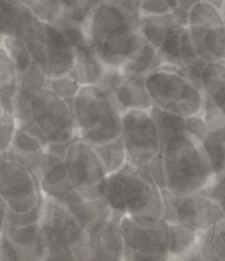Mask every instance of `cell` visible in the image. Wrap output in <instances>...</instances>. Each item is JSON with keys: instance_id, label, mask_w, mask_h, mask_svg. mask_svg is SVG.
<instances>
[{"instance_id": "cell-1", "label": "cell", "mask_w": 225, "mask_h": 261, "mask_svg": "<svg viewBox=\"0 0 225 261\" xmlns=\"http://www.w3.org/2000/svg\"><path fill=\"white\" fill-rule=\"evenodd\" d=\"M81 27L90 48L107 69H121L146 41L139 16L123 0H97Z\"/></svg>"}, {"instance_id": "cell-2", "label": "cell", "mask_w": 225, "mask_h": 261, "mask_svg": "<svg viewBox=\"0 0 225 261\" xmlns=\"http://www.w3.org/2000/svg\"><path fill=\"white\" fill-rule=\"evenodd\" d=\"M165 191L187 196L203 191L215 175L202 142L187 133L168 139L162 146Z\"/></svg>"}, {"instance_id": "cell-3", "label": "cell", "mask_w": 225, "mask_h": 261, "mask_svg": "<svg viewBox=\"0 0 225 261\" xmlns=\"http://www.w3.org/2000/svg\"><path fill=\"white\" fill-rule=\"evenodd\" d=\"M77 138L90 146L121 137L122 114L110 94L97 85H81L73 98Z\"/></svg>"}, {"instance_id": "cell-4", "label": "cell", "mask_w": 225, "mask_h": 261, "mask_svg": "<svg viewBox=\"0 0 225 261\" xmlns=\"http://www.w3.org/2000/svg\"><path fill=\"white\" fill-rule=\"evenodd\" d=\"M46 240L45 260H89V235L59 200L43 195L40 220Z\"/></svg>"}, {"instance_id": "cell-5", "label": "cell", "mask_w": 225, "mask_h": 261, "mask_svg": "<svg viewBox=\"0 0 225 261\" xmlns=\"http://www.w3.org/2000/svg\"><path fill=\"white\" fill-rule=\"evenodd\" d=\"M145 85L152 105L176 116L202 114L204 94L180 70L160 66L145 77Z\"/></svg>"}, {"instance_id": "cell-6", "label": "cell", "mask_w": 225, "mask_h": 261, "mask_svg": "<svg viewBox=\"0 0 225 261\" xmlns=\"http://www.w3.org/2000/svg\"><path fill=\"white\" fill-rule=\"evenodd\" d=\"M24 41L33 63L48 80L73 72L74 48L61 27L36 19L25 33Z\"/></svg>"}, {"instance_id": "cell-7", "label": "cell", "mask_w": 225, "mask_h": 261, "mask_svg": "<svg viewBox=\"0 0 225 261\" xmlns=\"http://www.w3.org/2000/svg\"><path fill=\"white\" fill-rule=\"evenodd\" d=\"M119 227L123 260H168V223L164 219L125 215Z\"/></svg>"}, {"instance_id": "cell-8", "label": "cell", "mask_w": 225, "mask_h": 261, "mask_svg": "<svg viewBox=\"0 0 225 261\" xmlns=\"http://www.w3.org/2000/svg\"><path fill=\"white\" fill-rule=\"evenodd\" d=\"M32 118L46 141V145L70 143L77 139L72 106L45 86L31 96Z\"/></svg>"}, {"instance_id": "cell-9", "label": "cell", "mask_w": 225, "mask_h": 261, "mask_svg": "<svg viewBox=\"0 0 225 261\" xmlns=\"http://www.w3.org/2000/svg\"><path fill=\"white\" fill-rule=\"evenodd\" d=\"M185 28L192 45L207 63L225 64V23L221 11L208 2H195Z\"/></svg>"}, {"instance_id": "cell-10", "label": "cell", "mask_w": 225, "mask_h": 261, "mask_svg": "<svg viewBox=\"0 0 225 261\" xmlns=\"http://www.w3.org/2000/svg\"><path fill=\"white\" fill-rule=\"evenodd\" d=\"M64 163L72 189L79 196L89 200L102 198L107 172L93 146L74 139L66 149Z\"/></svg>"}, {"instance_id": "cell-11", "label": "cell", "mask_w": 225, "mask_h": 261, "mask_svg": "<svg viewBox=\"0 0 225 261\" xmlns=\"http://www.w3.org/2000/svg\"><path fill=\"white\" fill-rule=\"evenodd\" d=\"M121 138L127 163L145 167L162 151V143L149 110H127L122 114Z\"/></svg>"}, {"instance_id": "cell-12", "label": "cell", "mask_w": 225, "mask_h": 261, "mask_svg": "<svg viewBox=\"0 0 225 261\" xmlns=\"http://www.w3.org/2000/svg\"><path fill=\"white\" fill-rule=\"evenodd\" d=\"M163 202V219L165 222L178 223L198 233L225 218L221 208L203 191L187 196H175L164 190Z\"/></svg>"}, {"instance_id": "cell-13", "label": "cell", "mask_w": 225, "mask_h": 261, "mask_svg": "<svg viewBox=\"0 0 225 261\" xmlns=\"http://www.w3.org/2000/svg\"><path fill=\"white\" fill-rule=\"evenodd\" d=\"M123 199L126 215L163 218V191L145 167H132L126 163Z\"/></svg>"}, {"instance_id": "cell-14", "label": "cell", "mask_w": 225, "mask_h": 261, "mask_svg": "<svg viewBox=\"0 0 225 261\" xmlns=\"http://www.w3.org/2000/svg\"><path fill=\"white\" fill-rule=\"evenodd\" d=\"M139 30L143 39L155 48L164 66H170L183 72V64L180 59V39L185 25L179 23L174 13L140 16Z\"/></svg>"}, {"instance_id": "cell-15", "label": "cell", "mask_w": 225, "mask_h": 261, "mask_svg": "<svg viewBox=\"0 0 225 261\" xmlns=\"http://www.w3.org/2000/svg\"><path fill=\"white\" fill-rule=\"evenodd\" d=\"M0 195L10 211L33 208L41 198L37 176L19 163L4 159L0 163Z\"/></svg>"}, {"instance_id": "cell-16", "label": "cell", "mask_w": 225, "mask_h": 261, "mask_svg": "<svg viewBox=\"0 0 225 261\" xmlns=\"http://www.w3.org/2000/svg\"><path fill=\"white\" fill-rule=\"evenodd\" d=\"M97 86L110 94L122 112L149 110L152 106L151 98L146 89L145 76L126 74L119 69L106 68Z\"/></svg>"}, {"instance_id": "cell-17", "label": "cell", "mask_w": 225, "mask_h": 261, "mask_svg": "<svg viewBox=\"0 0 225 261\" xmlns=\"http://www.w3.org/2000/svg\"><path fill=\"white\" fill-rule=\"evenodd\" d=\"M46 240L40 223L28 227L3 225L0 260H45Z\"/></svg>"}, {"instance_id": "cell-18", "label": "cell", "mask_w": 225, "mask_h": 261, "mask_svg": "<svg viewBox=\"0 0 225 261\" xmlns=\"http://www.w3.org/2000/svg\"><path fill=\"white\" fill-rule=\"evenodd\" d=\"M63 30L72 40L74 48V68L70 74L79 85H97L102 79L106 68L86 41L82 27L66 25L63 27Z\"/></svg>"}, {"instance_id": "cell-19", "label": "cell", "mask_w": 225, "mask_h": 261, "mask_svg": "<svg viewBox=\"0 0 225 261\" xmlns=\"http://www.w3.org/2000/svg\"><path fill=\"white\" fill-rule=\"evenodd\" d=\"M57 200L70 212L79 227L88 233L112 218L111 210L103 198L89 200L72 190Z\"/></svg>"}, {"instance_id": "cell-20", "label": "cell", "mask_w": 225, "mask_h": 261, "mask_svg": "<svg viewBox=\"0 0 225 261\" xmlns=\"http://www.w3.org/2000/svg\"><path fill=\"white\" fill-rule=\"evenodd\" d=\"M121 219L112 216L109 222L89 232V260H123V239Z\"/></svg>"}, {"instance_id": "cell-21", "label": "cell", "mask_w": 225, "mask_h": 261, "mask_svg": "<svg viewBox=\"0 0 225 261\" xmlns=\"http://www.w3.org/2000/svg\"><path fill=\"white\" fill-rule=\"evenodd\" d=\"M37 180L40 192L56 200L73 190L66 174L64 159L49 151H44L41 156Z\"/></svg>"}, {"instance_id": "cell-22", "label": "cell", "mask_w": 225, "mask_h": 261, "mask_svg": "<svg viewBox=\"0 0 225 261\" xmlns=\"http://www.w3.org/2000/svg\"><path fill=\"white\" fill-rule=\"evenodd\" d=\"M45 145L31 133L16 127L12 142L6 152V159L19 163L37 176Z\"/></svg>"}, {"instance_id": "cell-23", "label": "cell", "mask_w": 225, "mask_h": 261, "mask_svg": "<svg viewBox=\"0 0 225 261\" xmlns=\"http://www.w3.org/2000/svg\"><path fill=\"white\" fill-rule=\"evenodd\" d=\"M37 17L19 0H0V40L3 37H25Z\"/></svg>"}, {"instance_id": "cell-24", "label": "cell", "mask_w": 225, "mask_h": 261, "mask_svg": "<svg viewBox=\"0 0 225 261\" xmlns=\"http://www.w3.org/2000/svg\"><path fill=\"white\" fill-rule=\"evenodd\" d=\"M192 260H225V218L199 233Z\"/></svg>"}, {"instance_id": "cell-25", "label": "cell", "mask_w": 225, "mask_h": 261, "mask_svg": "<svg viewBox=\"0 0 225 261\" xmlns=\"http://www.w3.org/2000/svg\"><path fill=\"white\" fill-rule=\"evenodd\" d=\"M202 90L205 98L225 116V64L207 63L202 72Z\"/></svg>"}, {"instance_id": "cell-26", "label": "cell", "mask_w": 225, "mask_h": 261, "mask_svg": "<svg viewBox=\"0 0 225 261\" xmlns=\"http://www.w3.org/2000/svg\"><path fill=\"white\" fill-rule=\"evenodd\" d=\"M199 233L178 223H168V260H192L198 247Z\"/></svg>"}, {"instance_id": "cell-27", "label": "cell", "mask_w": 225, "mask_h": 261, "mask_svg": "<svg viewBox=\"0 0 225 261\" xmlns=\"http://www.w3.org/2000/svg\"><path fill=\"white\" fill-rule=\"evenodd\" d=\"M17 90V72L2 44H0V99L4 110L13 114V99Z\"/></svg>"}, {"instance_id": "cell-28", "label": "cell", "mask_w": 225, "mask_h": 261, "mask_svg": "<svg viewBox=\"0 0 225 261\" xmlns=\"http://www.w3.org/2000/svg\"><path fill=\"white\" fill-rule=\"evenodd\" d=\"M164 66L162 59L158 55L156 49L150 45L147 41L139 48L138 52L121 68V72L126 74H136V76H147L150 72Z\"/></svg>"}, {"instance_id": "cell-29", "label": "cell", "mask_w": 225, "mask_h": 261, "mask_svg": "<svg viewBox=\"0 0 225 261\" xmlns=\"http://www.w3.org/2000/svg\"><path fill=\"white\" fill-rule=\"evenodd\" d=\"M180 59H182L183 72L185 76L202 89V72L207 61L199 55L195 46L192 45L187 28L180 39Z\"/></svg>"}, {"instance_id": "cell-30", "label": "cell", "mask_w": 225, "mask_h": 261, "mask_svg": "<svg viewBox=\"0 0 225 261\" xmlns=\"http://www.w3.org/2000/svg\"><path fill=\"white\" fill-rule=\"evenodd\" d=\"M150 116L155 123L162 146L168 139L185 133V117L176 116L152 105L149 109Z\"/></svg>"}, {"instance_id": "cell-31", "label": "cell", "mask_w": 225, "mask_h": 261, "mask_svg": "<svg viewBox=\"0 0 225 261\" xmlns=\"http://www.w3.org/2000/svg\"><path fill=\"white\" fill-rule=\"evenodd\" d=\"M126 166V165H125ZM125 166L118 171L106 176L102 198L109 204L112 216L121 219L126 215L125 199H123V178H125Z\"/></svg>"}, {"instance_id": "cell-32", "label": "cell", "mask_w": 225, "mask_h": 261, "mask_svg": "<svg viewBox=\"0 0 225 261\" xmlns=\"http://www.w3.org/2000/svg\"><path fill=\"white\" fill-rule=\"evenodd\" d=\"M93 149H94L99 161L105 167L107 175L121 170L127 163L125 145H123V141L121 137L109 141V142L93 146Z\"/></svg>"}, {"instance_id": "cell-33", "label": "cell", "mask_w": 225, "mask_h": 261, "mask_svg": "<svg viewBox=\"0 0 225 261\" xmlns=\"http://www.w3.org/2000/svg\"><path fill=\"white\" fill-rule=\"evenodd\" d=\"M0 44L7 50V53L10 55L11 60L15 64L17 77L24 74L32 66L33 60L31 57L28 46H26L25 41L23 39H19V37H3L0 40Z\"/></svg>"}, {"instance_id": "cell-34", "label": "cell", "mask_w": 225, "mask_h": 261, "mask_svg": "<svg viewBox=\"0 0 225 261\" xmlns=\"http://www.w3.org/2000/svg\"><path fill=\"white\" fill-rule=\"evenodd\" d=\"M79 86L81 85L77 83V80L70 73L48 80V88L70 106H72L73 98L76 97L77 92L79 90Z\"/></svg>"}, {"instance_id": "cell-35", "label": "cell", "mask_w": 225, "mask_h": 261, "mask_svg": "<svg viewBox=\"0 0 225 261\" xmlns=\"http://www.w3.org/2000/svg\"><path fill=\"white\" fill-rule=\"evenodd\" d=\"M41 216H43V194H41V198H40L39 203L33 208L28 210V211L13 212L8 210L4 224H8L11 227H16V228L28 227V225L40 223Z\"/></svg>"}, {"instance_id": "cell-36", "label": "cell", "mask_w": 225, "mask_h": 261, "mask_svg": "<svg viewBox=\"0 0 225 261\" xmlns=\"http://www.w3.org/2000/svg\"><path fill=\"white\" fill-rule=\"evenodd\" d=\"M140 16L164 15L175 10L176 0H136Z\"/></svg>"}, {"instance_id": "cell-37", "label": "cell", "mask_w": 225, "mask_h": 261, "mask_svg": "<svg viewBox=\"0 0 225 261\" xmlns=\"http://www.w3.org/2000/svg\"><path fill=\"white\" fill-rule=\"evenodd\" d=\"M17 86H21L24 89L30 90V92H36L48 86V79L43 74V72L37 68L35 63L32 64L30 69L26 70L24 74L17 77Z\"/></svg>"}, {"instance_id": "cell-38", "label": "cell", "mask_w": 225, "mask_h": 261, "mask_svg": "<svg viewBox=\"0 0 225 261\" xmlns=\"http://www.w3.org/2000/svg\"><path fill=\"white\" fill-rule=\"evenodd\" d=\"M203 192L221 208L225 215V169L213 175L211 183L203 190Z\"/></svg>"}, {"instance_id": "cell-39", "label": "cell", "mask_w": 225, "mask_h": 261, "mask_svg": "<svg viewBox=\"0 0 225 261\" xmlns=\"http://www.w3.org/2000/svg\"><path fill=\"white\" fill-rule=\"evenodd\" d=\"M69 13L70 19L76 25H81L86 13L89 12L92 6L97 0H61Z\"/></svg>"}, {"instance_id": "cell-40", "label": "cell", "mask_w": 225, "mask_h": 261, "mask_svg": "<svg viewBox=\"0 0 225 261\" xmlns=\"http://www.w3.org/2000/svg\"><path fill=\"white\" fill-rule=\"evenodd\" d=\"M16 121L12 113L6 112L3 118V125L0 126V155H6L7 150L12 142L13 134L16 130Z\"/></svg>"}, {"instance_id": "cell-41", "label": "cell", "mask_w": 225, "mask_h": 261, "mask_svg": "<svg viewBox=\"0 0 225 261\" xmlns=\"http://www.w3.org/2000/svg\"><path fill=\"white\" fill-rule=\"evenodd\" d=\"M145 169L150 172V175L155 180L159 189L164 191L165 182H164V170H163V161H162V152H159L155 158L152 159L149 165L145 166Z\"/></svg>"}, {"instance_id": "cell-42", "label": "cell", "mask_w": 225, "mask_h": 261, "mask_svg": "<svg viewBox=\"0 0 225 261\" xmlns=\"http://www.w3.org/2000/svg\"><path fill=\"white\" fill-rule=\"evenodd\" d=\"M7 211H8V208H7L6 202H4V199L0 195V233H2V229H3L4 222H6Z\"/></svg>"}, {"instance_id": "cell-43", "label": "cell", "mask_w": 225, "mask_h": 261, "mask_svg": "<svg viewBox=\"0 0 225 261\" xmlns=\"http://www.w3.org/2000/svg\"><path fill=\"white\" fill-rule=\"evenodd\" d=\"M196 2H199V0H196ZM200 2H208V3L213 4V6H215L216 8H218V10L221 11V8H222V6H224L225 0H200Z\"/></svg>"}, {"instance_id": "cell-44", "label": "cell", "mask_w": 225, "mask_h": 261, "mask_svg": "<svg viewBox=\"0 0 225 261\" xmlns=\"http://www.w3.org/2000/svg\"><path fill=\"white\" fill-rule=\"evenodd\" d=\"M4 114H6V110H4L3 102H2V99H0V126L3 125V118Z\"/></svg>"}, {"instance_id": "cell-45", "label": "cell", "mask_w": 225, "mask_h": 261, "mask_svg": "<svg viewBox=\"0 0 225 261\" xmlns=\"http://www.w3.org/2000/svg\"><path fill=\"white\" fill-rule=\"evenodd\" d=\"M221 15H222V19H224V23H225V2H224V6L221 8Z\"/></svg>"}, {"instance_id": "cell-46", "label": "cell", "mask_w": 225, "mask_h": 261, "mask_svg": "<svg viewBox=\"0 0 225 261\" xmlns=\"http://www.w3.org/2000/svg\"><path fill=\"white\" fill-rule=\"evenodd\" d=\"M0 244H2V233H0Z\"/></svg>"}]
</instances>
